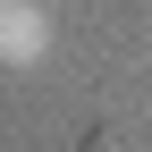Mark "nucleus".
<instances>
[{"mask_svg": "<svg viewBox=\"0 0 152 152\" xmlns=\"http://www.w3.org/2000/svg\"><path fill=\"white\" fill-rule=\"evenodd\" d=\"M42 59H51V9L0 0V68H9V76H34Z\"/></svg>", "mask_w": 152, "mask_h": 152, "instance_id": "f257e3e1", "label": "nucleus"}]
</instances>
